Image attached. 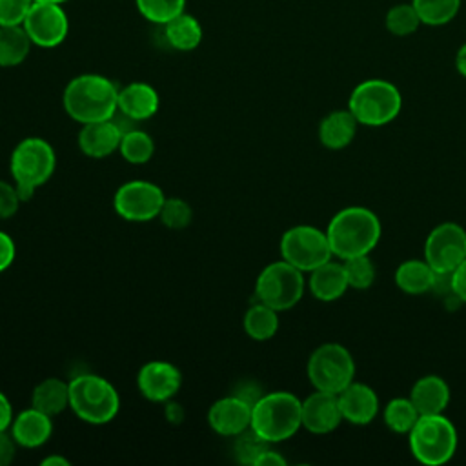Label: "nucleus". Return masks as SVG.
<instances>
[{"mask_svg": "<svg viewBox=\"0 0 466 466\" xmlns=\"http://www.w3.org/2000/svg\"><path fill=\"white\" fill-rule=\"evenodd\" d=\"M235 395H238L240 399H244L248 404H255L264 393L260 391V388L257 386V384H253V382H242V384H238V388L233 391Z\"/></svg>", "mask_w": 466, "mask_h": 466, "instance_id": "42", "label": "nucleus"}, {"mask_svg": "<svg viewBox=\"0 0 466 466\" xmlns=\"http://www.w3.org/2000/svg\"><path fill=\"white\" fill-rule=\"evenodd\" d=\"M302 271L286 260L268 264L257 277L255 295L258 302L277 311L291 309L304 295Z\"/></svg>", "mask_w": 466, "mask_h": 466, "instance_id": "9", "label": "nucleus"}, {"mask_svg": "<svg viewBox=\"0 0 466 466\" xmlns=\"http://www.w3.org/2000/svg\"><path fill=\"white\" fill-rule=\"evenodd\" d=\"M124 129L113 118L82 124L78 133V147L91 158H104L118 149Z\"/></svg>", "mask_w": 466, "mask_h": 466, "instance_id": "18", "label": "nucleus"}, {"mask_svg": "<svg viewBox=\"0 0 466 466\" xmlns=\"http://www.w3.org/2000/svg\"><path fill=\"white\" fill-rule=\"evenodd\" d=\"M11 422H13L11 402L5 397V393L0 391V431H5L7 428H11Z\"/></svg>", "mask_w": 466, "mask_h": 466, "instance_id": "44", "label": "nucleus"}, {"mask_svg": "<svg viewBox=\"0 0 466 466\" xmlns=\"http://www.w3.org/2000/svg\"><path fill=\"white\" fill-rule=\"evenodd\" d=\"M158 93L146 82H131L118 89V111L133 122L147 120L158 111Z\"/></svg>", "mask_w": 466, "mask_h": 466, "instance_id": "19", "label": "nucleus"}, {"mask_svg": "<svg viewBox=\"0 0 466 466\" xmlns=\"http://www.w3.org/2000/svg\"><path fill=\"white\" fill-rule=\"evenodd\" d=\"M20 204L22 200L16 187L5 180H0V220L11 218L18 211Z\"/></svg>", "mask_w": 466, "mask_h": 466, "instance_id": "38", "label": "nucleus"}, {"mask_svg": "<svg viewBox=\"0 0 466 466\" xmlns=\"http://www.w3.org/2000/svg\"><path fill=\"white\" fill-rule=\"evenodd\" d=\"M135 5L146 20L164 25L177 15L184 13L186 0H135Z\"/></svg>", "mask_w": 466, "mask_h": 466, "instance_id": "33", "label": "nucleus"}, {"mask_svg": "<svg viewBox=\"0 0 466 466\" xmlns=\"http://www.w3.org/2000/svg\"><path fill=\"white\" fill-rule=\"evenodd\" d=\"M118 151L129 164H146L155 153V142L146 131L131 127L122 133Z\"/></svg>", "mask_w": 466, "mask_h": 466, "instance_id": "31", "label": "nucleus"}, {"mask_svg": "<svg viewBox=\"0 0 466 466\" xmlns=\"http://www.w3.org/2000/svg\"><path fill=\"white\" fill-rule=\"evenodd\" d=\"M342 264H344V271H346L350 288L368 289L375 282V266H373L370 255L344 258Z\"/></svg>", "mask_w": 466, "mask_h": 466, "instance_id": "34", "label": "nucleus"}, {"mask_svg": "<svg viewBox=\"0 0 466 466\" xmlns=\"http://www.w3.org/2000/svg\"><path fill=\"white\" fill-rule=\"evenodd\" d=\"M384 424L395 433H410L417 419L420 417L410 397H395L391 399L382 411Z\"/></svg>", "mask_w": 466, "mask_h": 466, "instance_id": "30", "label": "nucleus"}, {"mask_svg": "<svg viewBox=\"0 0 466 466\" xmlns=\"http://www.w3.org/2000/svg\"><path fill=\"white\" fill-rule=\"evenodd\" d=\"M53 433L51 417L36 408L24 410L11 422V435L18 446L38 448L49 441Z\"/></svg>", "mask_w": 466, "mask_h": 466, "instance_id": "20", "label": "nucleus"}, {"mask_svg": "<svg viewBox=\"0 0 466 466\" xmlns=\"http://www.w3.org/2000/svg\"><path fill=\"white\" fill-rule=\"evenodd\" d=\"M408 397L419 415L444 413L450 402V386L439 375H424L415 380Z\"/></svg>", "mask_w": 466, "mask_h": 466, "instance_id": "21", "label": "nucleus"}, {"mask_svg": "<svg viewBox=\"0 0 466 466\" xmlns=\"http://www.w3.org/2000/svg\"><path fill=\"white\" fill-rule=\"evenodd\" d=\"M357 118L350 109H337L328 113L319 124V140L328 149H344L357 133Z\"/></svg>", "mask_w": 466, "mask_h": 466, "instance_id": "23", "label": "nucleus"}, {"mask_svg": "<svg viewBox=\"0 0 466 466\" xmlns=\"http://www.w3.org/2000/svg\"><path fill=\"white\" fill-rule=\"evenodd\" d=\"M15 255H16V248L13 238L5 231H0V273L13 264Z\"/></svg>", "mask_w": 466, "mask_h": 466, "instance_id": "39", "label": "nucleus"}, {"mask_svg": "<svg viewBox=\"0 0 466 466\" xmlns=\"http://www.w3.org/2000/svg\"><path fill=\"white\" fill-rule=\"evenodd\" d=\"M337 397L342 419L351 424L366 426L379 413V397L368 384L353 380Z\"/></svg>", "mask_w": 466, "mask_h": 466, "instance_id": "17", "label": "nucleus"}, {"mask_svg": "<svg viewBox=\"0 0 466 466\" xmlns=\"http://www.w3.org/2000/svg\"><path fill=\"white\" fill-rule=\"evenodd\" d=\"M22 25L33 46L44 49L60 46L69 33V18L60 4L35 2Z\"/></svg>", "mask_w": 466, "mask_h": 466, "instance_id": "13", "label": "nucleus"}, {"mask_svg": "<svg viewBox=\"0 0 466 466\" xmlns=\"http://www.w3.org/2000/svg\"><path fill=\"white\" fill-rule=\"evenodd\" d=\"M302 400L289 391L264 393L251 408V430L266 442H282L302 426Z\"/></svg>", "mask_w": 466, "mask_h": 466, "instance_id": "3", "label": "nucleus"}, {"mask_svg": "<svg viewBox=\"0 0 466 466\" xmlns=\"http://www.w3.org/2000/svg\"><path fill=\"white\" fill-rule=\"evenodd\" d=\"M31 38L24 25H0V67L20 66L29 51Z\"/></svg>", "mask_w": 466, "mask_h": 466, "instance_id": "27", "label": "nucleus"}, {"mask_svg": "<svg viewBox=\"0 0 466 466\" xmlns=\"http://www.w3.org/2000/svg\"><path fill=\"white\" fill-rule=\"evenodd\" d=\"M164 200L166 197L157 184L147 180H129L116 189L113 206L124 220L147 222L158 217Z\"/></svg>", "mask_w": 466, "mask_h": 466, "instance_id": "11", "label": "nucleus"}, {"mask_svg": "<svg viewBox=\"0 0 466 466\" xmlns=\"http://www.w3.org/2000/svg\"><path fill=\"white\" fill-rule=\"evenodd\" d=\"M379 217L362 206H350L335 213L326 228L333 257L344 260L370 255L380 238Z\"/></svg>", "mask_w": 466, "mask_h": 466, "instance_id": "2", "label": "nucleus"}, {"mask_svg": "<svg viewBox=\"0 0 466 466\" xmlns=\"http://www.w3.org/2000/svg\"><path fill=\"white\" fill-rule=\"evenodd\" d=\"M42 466H69V461L64 455H49L42 461Z\"/></svg>", "mask_w": 466, "mask_h": 466, "instance_id": "47", "label": "nucleus"}, {"mask_svg": "<svg viewBox=\"0 0 466 466\" xmlns=\"http://www.w3.org/2000/svg\"><path fill=\"white\" fill-rule=\"evenodd\" d=\"M411 4L420 18V24L430 27L450 24L461 9V0H411Z\"/></svg>", "mask_w": 466, "mask_h": 466, "instance_id": "29", "label": "nucleus"}, {"mask_svg": "<svg viewBox=\"0 0 466 466\" xmlns=\"http://www.w3.org/2000/svg\"><path fill=\"white\" fill-rule=\"evenodd\" d=\"M302 426L317 435L333 431L342 419L337 393L315 390L302 400Z\"/></svg>", "mask_w": 466, "mask_h": 466, "instance_id": "16", "label": "nucleus"}, {"mask_svg": "<svg viewBox=\"0 0 466 466\" xmlns=\"http://www.w3.org/2000/svg\"><path fill=\"white\" fill-rule=\"evenodd\" d=\"M164 413H166V419H167L169 422H173V424H178V422H182V419H184V410H182V406L177 404V402H171V400L166 402Z\"/></svg>", "mask_w": 466, "mask_h": 466, "instance_id": "45", "label": "nucleus"}, {"mask_svg": "<svg viewBox=\"0 0 466 466\" xmlns=\"http://www.w3.org/2000/svg\"><path fill=\"white\" fill-rule=\"evenodd\" d=\"M162 27H164L166 42L177 51H193L202 42L204 33H202L200 22L186 11L177 15L173 20H169Z\"/></svg>", "mask_w": 466, "mask_h": 466, "instance_id": "26", "label": "nucleus"}, {"mask_svg": "<svg viewBox=\"0 0 466 466\" xmlns=\"http://www.w3.org/2000/svg\"><path fill=\"white\" fill-rule=\"evenodd\" d=\"M435 269L422 258H410L395 269V284L406 295H422L431 291Z\"/></svg>", "mask_w": 466, "mask_h": 466, "instance_id": "24", "label": "nucleus"}, {"mask_svg": "<svg viewBox=\"0 0 466 466\" xmlns=\"http://www.w3.org/2000/svg\"><path fill=\"white\" fill-rule=\"evenodd\" d=\"M284 464H286V459L279 451L269 448H266L255 461V466H284Z\"/></svg>", "mask_w": 466, "mask_h": 466, "instance_id": "43", "label": "nucleus"}, {"mask_svg": "<svg viewBox=\"0 0 466 466\" xmlns=\"http://www.w3.org/2000/svg\"><path fill=\"white\" fill-rule=\"evenodd\" d=\"M31 406L55 417L69 408V382L49 377L38 382L31 393Z\"/></svg>", "mask_w": 466, "mask_h": 466, "instance_id": "25", "label": "nucleus"}, {"mask_svg": "<svg viewBox=\"0 0 466 466\" xmlns=\"http://www.w3.org/2000/svg\"><path fill=\"white\" fill-rule=\"evenodd\" d=\"M269 442H266L262 437H258L251 428H248L246 431L235 435V442H233V455L237 459V462L240 464H248V466H255V461L258 459V455L269 448Z\"/></svg>", "mask_w": 466, "mask_h": 466, "instance_id": "35", "label": "nucleus"}, {"mask_svg": "<svg viewBox=\"0 0 466 466\" xmlns=\"http://www.w3.org/2000/svg\"><path fill=\"white\" fill-rule=\"evenodd\" d=\"M384 25H386L388 33L393 36H410L419 29L420 18H419L413 4L404 2V4H395L388 9V13L384 16Z\"/></svg>", "mask_w": 466, "mask_h": 466, "instance_id": "32", "label": "nucleus"}, {"mask_svg": "<svg viewBox=\"0 0 466 466\" xmlns=\"http://www.w3.org/2000/svg\"><path fill=\"white\" fill-rule=\"evenodd\" d=\"M158 218L169 229H184L193 218V209L186 200L178 197H171L164 200Z\"/></svg>", "mask_w": 466, "mask_h": 466, "instance_id": "36", "label": "nucleus"}, {"mask_svg": "<svg viewBox=\"0 0 466 466\" xmlns=\"http://www.w3.org/2000/svg\"><path fill=\"white\" fill-rule=\"evenodd\" d=\"M137 386L147 400L167 402L178 393L182 373L167 360H149L138 370Z\"/></svg>", "mask_w": 466, "mask_h": 466, "instance_id": "14", "label": "nucleus"}, {"mask_svg": "<svg viewBox=\"0 0 466 466\" xmlns=\"http://www.w3.org/2000/svg\"><path fill=\"white\" fill-rule=\"evenodd\" d=\"M408 442L419 462L439 466L453 457L457 450V430L444 413L420 415L408 433Z\"/></svg>", "mask_w": 466, "mask_h": 466, "instance_id": "7", "label": "nucleus"}, {"mask_svg": "<svg viewBox=\"0 0 466 466\" xmlns=\"http://www.w3.org/2000/svg\"><path fill=\"white\" fill-rule=\"evenodd\" d=\"M451 288L459 300L466 304V258L451 271Z\"/></svg>", "mask_w": 466, "mask_h": 466, "instance_id": "41", "label": "nucleus"}, {"mask_svg": "<svg viewBox=\"0 0 466 466\" xmlns=\"http://www.w3.org/2000/svg\"><path fill=\"white\" fill-rule=\"evenodd\" d=\"M69 408L87 424H106L118 413L120 397L104 377L80 373L69 380Z\"/></svg>", "mask_w": 466, "mask_h": 466, "instance_id": "5", "label": "nucleus"}, {"mask_svg": "<svg viewBox=\"0 0 466 466\" xmlns=\"http://www.w3.org/2000/svg\"><path fill=\"white\" fill-rule=\"evenodd\" d=\"M402 96L395 84L382 78H370L357 84L350 95L348 109L362 126H384L397 118Z\"/></svg>", "mask_w": 466, "mask_h": 466, "instance_id": "6", "label": "nucleus"}, {"mask_svg": "<svg viewBox=\"0 0 466 466\" xmlns=\"http://www.w3.org/2000/svg\"><path fill=\"white\" fill-rule=\"evenodd\" d=\"M16 453V441L13 439L11 433L0 431V466H7L13 462Z\"/></svg>", "mask_w": 466, "mask_h": 466, "instance_id": "40", "label": "nucleus"}, {"mask_svg": "<svg viewBox=\"0 0 466 466\" xmlns=\"http://www.w3.org/2000/svg\"><path fill=\"white\" fill-rule=\"evenodd\" d=\"M35 0H0V25H22Z\"/></svg>", "mask_w": 466, "mask_h": 466, "instance_id": "37", "label": "nucleus"}, {"mask_svg": "<svg viewBox=\"0 0 466 466\" xmlns=\"http://www.w3.org/2000/svg\"><path fill=\"white\" fill-rule=\"evenodd\" d=\"M56 155L53 146L38 137L24 138L11 153L9 169L22 202L35 195V189L46 184L55 173Z\"/></svg>", "mask_w": 466, "mask_h": 466, "instance_id": "4", "label": "nucleus"}, {"mask_svg": "<svg viewBox=\"0 0 466 466\" xmlns=\"http://www.w3.org/2000/svg\"><path fill=\"white\" fill-rule=\"evenodd\" d=\"M279 329V311L264 302H255L244 315V331L253 340H268Z\"/></svg>", "mask_w": 466, "mask_h": 466, "instance_id": "28", "label": "nucleus"}, {"mask_svg": "<svg viewBox=\"0 0 466 466\" xmlns=\"http://www.w3.org/2000/svg\"><path fill=\"white\" fill-rule=\"evenodd\" d=\"M455 67H457L459 75L466 78V42L457 49V55H455Z\"/></svg>", "mask_w": 466, "mask_h": 466, "instance_id": "46", "label": "nucleus"}, {"mask_svg": "<svg viewBox=\"0 0 466 466\" xmlns=\"http://www.w3.org/2000/svg\"><path fill=\"white\" fill-rule=\"evenodd\" d=\"M35 2H46V4H66V2H69V0H35Z\"/></svg>", "mask_w": 466, "mask_h": 466, "instance_id": "48", "label": "nucleus"}, {"mask_svg": "<svg viewBox=\"0 0 466 466\" xmlns=\"http://www.w3.org/2000/svg\"><path fill=\"white\" fill-rule=\"evenodd\" d=\"M280 255L282 260L289 262L302 273L313 271L333 257L326 231L304 224L284 231L280 238Z\"/></svg>", "mask_w": 466, "mask_h": 466, "instance_id": "10", "label": "nucleus"}, {"mask_svg": "<svg viewBox=\"0 0 466 466\" xmlns=\"http://www.w3.org/2000/svg\"><path fill=\"white\" fill-rule=\"evenodd\" d=\"M308 288H309L311 295L322 302H331V300L340 299L346 293V289L350 288L342 260L335 262L329 258L328 262H324L319 268H315L313 271H309Z\"/></svg>", "mask_w": 466, "mask_h": 466, "instance_id": "22", "label": "nucleus"}, {"mask_svg": "<svg viewBox=\"0 0 466 466\" xmlns=\"http://www.w3.org/2000/svg\"><path fill=\"white\" fill-rule=\"evenodd\" d=\"M466 258V229L455 222L435 226L424 242V260L441 273H451Z\"/></svg>", "mask_w": 466, "mask_h": 466, "instance_id": "12", "label": "nucleus"}, {"mask_svg": "<svg viewBox=\"0 0 466 466\" xmlns=\"http://www.w3.org/2000/svg\"><path fill=\"white\" fill-rule=\"evenodd\" d=\"M62 104L66 113L80 124L107 120L118 111V87L107 76L84 73L69 80Z\"/></svg>", "mask_w": 466, "mask_h": 466, "instance_id": "1", "label": "nucleus"}, {"mask_svg": "<svg viewBox=\"0 0 466 466\" xmlns=\"http://www.w3.org/2000/svg\"><path fill=\"white\" fill-rule=\"evenodd\" d=\"M251 404L238 395H226L208 410V424L224 437H235L251 426Z\"/></svg>", "mask_w": 466, "mask_h": 466, "instance_id": "15", "label": "nucleus"}, {"mask_svg": "<svg viewBox=\"0 0 466 466\" xmlns=\"http://www.w3.org/2000/svg\"><path fill=\"white\" fill-rule=\"evenodd\" d=\"M306 373L315 390L339 393L355 379V360L342 344L326 342L313 350Z\"/></svg>", "mask_w": 466, "mask_h": 466, "instance_id": "8", "label": "nucleus"}]
</instances>
